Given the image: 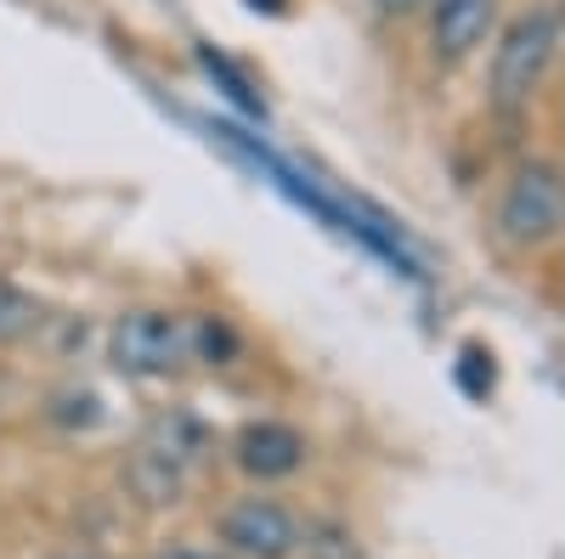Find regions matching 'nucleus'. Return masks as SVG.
<instances>
[{"mask_svg":"<svg viewBox=\"0 0 565 559\" xmlns=\"http://www.w3.org/2000/svg\"><path fill=\"white\" fill-rule=\"evenodd\" d=\"M430 57L436 63H463L498 34V0H430Z\"/></svg>","mask_w":565,"mask_h":559,"instance_id":"nucleus-6","label":"nucleus"},{"mask_svg":"<svg viewBox=\"0 0 565 559\" xmlns=\"http://www.w3.org/2000/svg\"><path fill=\"white\" fill-rule=\"evenodd\" d=\"M159 559H221V553H210V548H170V553H159Z\"/></svg>","mask_w":565,"mask_h":559,"instance_id":"nucleus-13","label":"nucleus"},{"mask_svg":"<svg viewBox=\"0 0 565 559\" xmlns=\"http://www.w3.org/2000/svg\"><path fill=\"white\" fill-rule=\"evenodd\" d=\"M204 452H210V430L199 424V418L193 412H164V418L148 424V436L136 441L125 481L136 486L141 503H175Z\"/></svg>","mask_w":565,"mask_h":559,"instance_id":"nucleus-2","label":"nucleus"},{"mask_svg":"<svg viewBox=\"0 0 565 559\" xmlns=\"http://www.w3.org/2000/svg\"><path fill=\"white\" fill-rule=\"evenodd\" d=\"M238 334H232L226 316H193V362H210V367H226L238 356Z\"/></svg>","mask_w":565,"mask_h":559,"instance_id":"nucleus-9","label":"nucleus"},{"mask_svg":"<svg viewBox=\"0 0 565 559\" xmlns=\"http://www.w3.org/2000/svg\"><path fill=\"white\" fill-rule=\"evenodd\" d=\"M373 7H380L385 18H413V12L430 7V0H373Z\"/></svg>","mask_w":565,"mask_h":559,"instance_id":"nucleus-12","label":"nucleus"},{"mask_svg":"<svg viewBox=\"0 0 565 559\" xmlns=\"http://www.w3.org/2000/svg\"><path fill=\"white\" fill-rule=\"evenodd\" d=\"M249 7H255V12H260V7H266V12H282V0H249Z\"/></svg>","mask_w":565,"mask_h":559,"instance_id":"nucleus-14","label":"nucleus"},{"mask_svg":"<svg viewBox=\"0 0 565 559\" xmlns=\"http://www.w3.org/2000/svg\"><path fill=\"white\" fill-rule=\"evenodd\" d=\"M108 362L125 379H170L181 362H193V316L136 305L114 316L108 329Z\"/></svg>","mask_w":565,"mask_h":559,"instance_id":"nucleus-4","label":"nucleus"},{"mask_svg":"<svg viewBox=\"0 0 565 559\" xmlns=\"http://www.w3.org/2000/svg\"><path fill=\"white\" fill-rule=\"evenodd\" d=\"M300 542H306V553H317V559H356V542H351L340 526H311Z\"/></svg>","mask_w":565,"mask_h":559,"instance_id":"nucleus-10","label":"nucleus"},{"mask_svg":"<svg viewBox=\"0 0 565 559\" xmlns=\"http://www.w3.org/2000/svg\"><path fill=\"white\" fill-rule=\"evenodd\" d=\"M232 458L238 470L255 481H282L306 463V436L295 424H277V418H260V424H244L238 441H232Z\"/></svg>","mask_w":565,"mask_h":559,"instance_id":"nucleus-7","label":"nucleus"},{"mask_svg":"<svg viewBox=\"0 0 565 559\" xmlns=\"http://www.w3.org/2000/svg\"><path fill=\"white\" fill-rule=\"evenodd\" d=\"M559 40H565V18L559 7H526L514 12L503 29H498V45H492V68H487V97L498 114H526L543 85L559 63Z\"/></svg>","mask_w":565,"mask_h":559,"instance_id":"nucleus-1","label":"nucleus"},{"mask_svg":"<svg viewBox=\"0 0 565 559\" xmlns=\"http://www.w3.org/2000/svg\"><path fill=\"white\" fill-rule=\"evenodd\" d=\"M463 390H469V396H487V390H492V356H487L481 345L463 351Z\"/></svg>","mask_w":565,"mask_h":559,"instance_id":"nucleus-11","label":"nucleus"},{"mask_svg":"<svg viewBox=\"0 0 565 559\" xmlns=\"http://www.w3.org/2000/svg\"><path fill=\"white\" fill-rule=\"evenodd\" d=\"M498 232L514 249H543L565 232V170L554 159H521L503 181Z\"/></svg>","mask_w":565,"mask_h":559,"instance_id":"nucleus-3","label":"nucleus"},{"mask_svg":"<svg viewBox=\"0 0 565 559\" xmlns=\"http://www.w3.org/2000/svg\"><path fill=\"white\" fill-rule=\"evenodd\" d=\"M34 329H40V300L23 294L12 277H0V345H12V340H23Z\"/></svg>","mask_w":565,"mask_h":559,"instance_id":"nucleus-8","label":"nucleus"},{"mask_svg":"<svg viewBox=\"0 0 565 559\" xmlns=\"http://www.w3.org/2000/svg\"><path fill=\"white\" fill-rule=\"evenodd\" d=\"M221 542L238 559H289L300 548V520L277 497H244L221 515Z\"/></svg>","mask_w":565,"mask_h":559,"instance_id":"nucleus-5","label":"nucleus"}]
</instances>
